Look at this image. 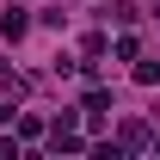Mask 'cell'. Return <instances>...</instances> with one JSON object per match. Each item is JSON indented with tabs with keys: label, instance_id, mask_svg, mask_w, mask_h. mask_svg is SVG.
I'll return each mask as SVG.
<instances>
[{
	"label": "cell",
	"instance_id": "cell-2",
	"mask_svg": "<svg viewBox=\"0 0 160 160\" xmlns=\"http://www.w3.org/2000/svg\"><path fill=\"white\" fill-rule=\"evenodd\" d=\"M6 117H12V111H6V105H0V123H6Z\"/></svg>",
	"mask_w": 160,
	"mask_h": 160
},
{
	"label": "cell",
	"instance_id": "cell-1",
	"mask_svg": "<svg viewBox=\"0 0 160 160\" xmlns=\"http://www.w3.org/2000/svg\"><path fill=\"white\" fill-rule=\"evenodd\" d=\"M25 31H31V19H25V6H6V12H0V37H12V43H19Z\"/></svg>",
	"mask_w": 160,
	"mask_h": 160
}]
</instances>
